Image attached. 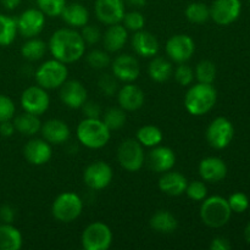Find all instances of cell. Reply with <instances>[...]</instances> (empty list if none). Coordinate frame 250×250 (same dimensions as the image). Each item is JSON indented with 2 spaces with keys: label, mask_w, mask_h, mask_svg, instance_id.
I'll use <instances>...</instances> for the list:
<instances>
[{
  "label": "cell",
  "mask_w": 250,
  "mask_h": 250,
  "mask_svg": "<svg viewBox=\"0 0 250 250\" xmlns=\"http://www.w3.org/2000/svg\"><path fill=\"white\" fill-rule=\"evenodd\" d=\"M87 44L76 28H60L51 34L48 50L51 56L61 62L73 63L81 60L85 54Z\"/></svg>",
  "instance_id": "6da1fadb"
},
{
  "label": "cell",
  "mask_w": 250,
  "mask_h": 250,
  "mask_svg": "<svg viewBox=\"0 0 250 250\" xmlns=\"http://www.w3.org/2000/svg\"><path fill=\"white\" fill-rule=\"evenodd\" d=\"M217 92L212 84L199 83L189 85L185 95V107L193 116H203L214 109Z\"/></svg>",
  "instance_id": "7a4b0ae2"
},
{
  "label": "cell",
  "mask_w": 250,
  "mask_h": 250,
  "mask_svg": "<svg viewBox=\"0 0 250 250\" xmlns=\"http://www.w3.org/2000/svg\"><path fill=\"white\" fill-rule=\"evenodd\" d=\"M77 139L83 146L88 149H102L109 143L111 131L102 119H83L78 124Z\"/></svg>",
  "instance_id": "3957f363"
},
{
  "label": "cell",
  "mask_w": 250,
  "mask_h": 250,
  "mask_svg": "<svg viewBox=\"0 0 250 250\" xmlns=\"http://www.w3.org/2000/svg\"><path fill=\"white\" fill-rule=\"evenodd\" d=\"M199 214L203 224L211 229H220L229 224L232 210L227 199L220 195H212L203 200Z\"/></svg>",
  "instance_id": "277c9868"
},
{
  "label": "cell",
  "mask_w": 250,
  "mask_h": 250,
  "mask_svg": "<svg viewBox=\"0 0 250 250\" xmlns=\"http://www.w3.org/2000/svg\"><path fill=\"white\" fill-rule=\"evenodd\" d=\"M68 68L67 65L56 59L44 61L34 73L37 84L46 90L58 89L67 81Z\"/></svg>",
  "instance_id": "5b68a950"
},
{
  "label": "cell",
  "mask_w": 250,
  "mask_h": 250,
  "mask_svg": "<svg viewBox=\"0 0 250 250\" xmlns=\"http://www.w3.org/2000/svg\"><path fill=\"white\" fill-rule=\"evenodd\" d=\"M83 211V200L73 192H63L54 199L51 214L54 219L62 224H71L81 216Z\"/></svg>",
  "instance_id": "8992f818"
},
{
  "label": "cell",
  "mask_w": 250,
  "mask_h": 250,
  "mask_svg": "<svg viewBox=\"0 0 250 250\" xmlns=\"http://www.w3.org/2000/svg\"><path fill=\"white\" fill-rule=\"evenodd\" d=\"M112 231L106 224L100 221L88 225L81 236V244L84 250H107L111 247Z\"/></svg>",
  "instance_id": "52a82bcc"
},
{
  "label": "cell",
  "mask_w": 250,
  "mask_h": 250,
  "mask_svg": "<svg viewBox=\"0 0 250 250\" xmlns=\"http://www.w3.org/2000/svg\"><path fill=\"white\" fill-rule=\"evenodd\" d=\"M117 161L121 167L128 172L139 171L146 161L143 146L137 139H125L117 149Z\"/></svg>",
  "instance_id": "ba28073f"
},
{
  "label": "cell",
  "mask_w": 250,
  "mask_h": 250,
  "mask_svg": "<svg viewBox=\"0 0 250 250\" xmlns=\"http://www.w3.org/2000/svg\"><path fill=\"white\" fill-rule=\"evenodd\" d=\"M205 137L211 148L221 150L231 144L234 137V127L226 117H216L208 126Z\"/></svg>",
  "instance_id": "9c48e42d"
},
{
  "label": "cell",
  "mask_w": 250,
  "mask_h": 250,
  "mask_svg": "<svg viewBox=\"0 0 250 250\" xmlns=\"http://www.w3.org/2000/svg\"><path fill=\"white\" fill-rule=\"evenodd\" d=\"M112 178H114V171L111 166L102 160L93 161L84 168L83 172V182L93 190L105 189L110 186Z\"/></svg>",
  "instance_id": "30bf717a"
},
{
  "label": "cell",
  "mask_w": 250,
  "mask_h": 250,
  "mask_svg": "<svg viewBox=\"0 0 250 250\" xmlns=\"http://www.w3.org/2000/svg\"><path fill=\"white\" fill-rule=\"evenodd\" d=\"M168 59L176 63L187 62L195 51V43L188 34H175L170 37L165 45Z\"/></svg>",
  "instance_id": "8fae6325"
},
{
  "label": "cell",
  "mask_w": 250,
  "mask_h": 250,
  "mask_svg": "<svg viewBox=\"0 0 250 250\" xmlns=\"http://www.w3.org/2000/svg\"><path fill=\"white\" fill-rule=\"evenodd\" d=\"M21 106L23 111L41 116L50 106V97L41 85H31L22 92Z\"/></svg>",
  "instance_id": "7c38bea8"
},
{
  "label": "cell",
  "mask_w": 250,
  "mask_h": 250,
  "mask_svg": "<svg viewBox=\"0 0 250 250\" xmlns=\"http://www.w3.org/2000/svg\"><path fill=\"white\" fill-rule=\"evenodd\" d=\"M241 12V0H215L210 6V19L220 26H229L238 20Z\"/></svg>",
  "instance_id": "4fadbf2b"
},
{
  "label": "cell",
  "mask_w": 250,
  "mask_h": 250,
  "mask_svg": "<svg viewBox=\"0 0 250 250\" xmlns=\"http://www.w3.org/2000/svg\"><path fill=\"white\" fill-rule=\"evenodd\" d=\"M17 32L23 38L39 36L45 26V15L39 9H27L16 20Z\"/></svg>",
  "instance_id": "5bb4252c"
},
{
  "label": "cell",
  "mask_w": 250,
  "mask_h": 250,
  "mask_svg": "<svg viewBox=\"0 0 250 250\" xmlns=\"http://www.w3.org/2000/svg\"><path fill=\"white\" fill-rule=\"evenodd\" d=\"M111 73L119 81L125 83H133L141 75L139 62L133 55L121 54L116 56L110 63Z\"/></svg>",
  "instance_id": "9a60e30c"
},
{
  "label": "cell",
  "mask_w": 250,
  "mask_h": 250,
  "mask_svg": "<svg viewBox=\"0 0 250 250\" xmlns=\"http://www.w3.org/2000/svg\"><path fill=\"white\" fill-rule=\"evenodd\" d=\"M95 16L102 23H121L125 14V0H95Z\"/></svg>",
  "instance_id": "2e32d148"
},
{
  "label": "cell",
  "mask_w": 250,
  "mask_h": 250,
  "mask_svg": "<svg viewBox=\"0 0 250 250\" xmlns=\"http://www.w3.org/2000/svg\"><path fill=\"white\" fill-rule=\"evenodd\" d=\"M23 156L31 165L42 166L50 161L53 156L51 144L43 138H33L23 146Z\"/></svg>",
  "instance_id": "e0dca14e"
},
{
  "label": "cell",
  "mask_w": 250,
  "mask_h": 250,
  "mask_svg": "<svg viewBox=\"0 0 250 250\" xmlns=\"http://www.w3.org/2000/svg\"><path fill=\"white\" fill-rule=\"evenodd\" d=\"M60 99L70 109H81L88 100L87 88L82 82L76 80L66 81L60 87Z\"/></svg>",
  "instance_id": "ac0fdd59"
},
{
  "label": "cell",
  "mask_w": 250,
  "mask_h": 250,
  "mask_svg": "<svg viewBox=\"0 0 250 250\" xmlns=\"http://www.w3.org/2000/svg\"><path fill=\"white\" fill-rule=\"evenodd\" d=\"M131 45L137 55L146 59L154 58L158 55L159 50H160L158 38L153 33L144 31V29L134 32L131 39Z\"/></svg>",
  "instance_id": "d6986e66"
},
{
  "label": "cell",
  "mask_w": 250,
  "mask_h": 250,
  "mask_svg": "<svg viewBox=\"0 0 250 250\" xmlns=\"http://www.w3.org/2000/svg\"><path fill=\"white\" fill-rule=\"evenodd\" d=\"M176 164V154L168 146H156L151 148L148 154V165L151 171L158 173H164L172 170Z\"/></svg>",
  "instance_id": "ffe728a7"
},
{
  "label": "cell",
  "mask_w": 250,
  "mask_h": 250,
  "mask_svg": "<svg viewBox=\"0 0 250 250\" xmlns=\"http://www.w3.org/2000/svg\"><path fill=\"white\" fill-rule=\"evenodd\" d=\"M41 133L43 139L54 146L65 144L71 137L70 127L65 121L59 119H50L42 124Z\"/></svg>",
  "instance_id": "44dd1931"
},
{
  "label": "cell",
  "mask_w": 250,
  "mask_h": 250,
  "mask_svg": "<svg viewBox=\"0 0 250 250\" xmlns=\"http://www.w3.org/2000/svg\"><path fill=\"white\" fill-rule=\"evenodd\" d=\"M117 102L125 111H137L146 103V94L138 85L126 83L117 92Z\"/></svg>",
  "instance_id": "7402d4cb"
},
{
  "label": "cell",
  "mask_w": 250,
  "mask_h": 250,
  "mask_svg": "<svg viewBox=\"0 0 250 250\" xmlns=\"http://www.w3.org/2000/svg\"><path fill=\"white\" fill-rule=\"evenodd\" d=\"M198 172L205 182L216 183L226 177L227 166L222 159L209 156L200 161L198 166Z\"/></svg>",
  "instance_id": "603a6c76"
},
{
  "label": "cell",
  "mask_w": 250,
  "mask_h": 250,
  "mask_svg": "<svg viewBox=\"0 0 250 250\" xmlns=\"http://www.w3.org/2000/svg\"><path fill=\"white\" fill-rule=\"evenodd\" d=\"M188 181L185 176L177 171H166L159 180V189L170 197H180L185 194Z\"/></svg>",
  "instance_id": "cb8c5ba5"
},
{
  "label": "cell",
  "mask_w": 250,
  "mask_h": 250,
  "mask_svg": "<svg viewBox=\"0 0 250 250\" xmlns=\"http://www.w3.org/2000/svg\"><path fill=\"white\" fill-rule=\"evenodd\" d=\"M102 39L105 50L109 53H117L124 49L125 44L127 43L128 31L121 23L110 24L105 33L102 36Z\"/></svg>",
  "instance_id": "d4e9b609"
},
{
  "label": "cell",
  "mask_w": 250,
  "mask_h": 250,
  "mask_svg": "<svg viewBox=\"0 0 250 250\" xmlns=\"http://www.w3.org/2000/svg\"><path fill=\"white\" fill-rule=\"evenodd\" d=\"M61 19L71 28H82L89 22V12L87 7L81 2L66 4L65 9L61 12Z\"/></svg>",
  "instance_id": "484cf974"
},
{
  "label": "cell",
  "mask_w": 250,
  "mask_h": 250,
  "mask_svg": "<svg viewBox=\"0 0 250 250\" xmlns=\"http://www.w3.org/2000/svg\"><path fill=\"white\" fill-rule=\"evenodd\" d=\"M151 229L161 234H170L177 229L178 221L167 210H158L149 220Z\"/></svg>",
  "instance_id": "4316f807"
},
{
  "label": "cell",
  "mask_w": 250,
  "mask_h": 250,
  "mask_svg": "<svg viewBox=\"0 0 250 250\" xmlns=\"http://www.w3.org/2000/svg\"><path fill=\"white\" fill-rule=\"evenodd\" d=\"M148 75L154 82L164 83L170 80L173 75V66L170 60L165 58L154 56L148 66Z\"/></svg>",
  "instance_id": "83f0119b"
},
{
  "label": "cell",
  "mask_w": 250,
  "mask_h": 250,
  "mask_svg": "<svg viewBox=\"0 0 250 250\" xmlns=\"http://www.w3.org/2000/svg\"><path fill=\"white\" fill-rule=\"evenodd\" d=\"M23 246V237L12 224L0 225V250H20Z\"/></svg>",
  "instance_id": "f1b7e54d"
},
{
  "label": "cell",
  "mask_w": 250,
  "mask_h": 250,
  "mask_svg": "<svg viewBox=\"0 0 250 250\" xmlns=\"http://www.w3.org/2000/svg\"><path fill=\"white\" fill-rule=\"evenodd\" d=\"M12 122H14L16 131L21 133L22 136L32 137L38 133V132H41L42 122L39 120V116H37V115L23 111L22 114L14 116Z\"/></svg>",
  "instance_id": "f546056e"
},
{
  "label": "cell",
  "mask_w": 250,
  "mask_h": 250,
  "mask_svg": "<svg viewBox=\"0 0 250 250\" xmlns=\"http://www.w3.org/2000/svg\"><path fill=\"white\" fill-rule=\"evenodd\" d=\"M136 139L143 146V148H154L163 142L164 134L159 127L146 125L137 131Z\"/></svg>",
  "instance_id": "4dcf8cb0"
},
{
  "label": "cell",
  "mask_w": 250,
  "mask_h": 250,
  "mask_svg": "<svg viewBox=\"0 0 250 250\" xmlns=\"http://www.w3.org/2000/svg\"><path fill=\"white\" fill-rule=\"evenodd\" d=\"M46 51H48V44L37 37L27 39V42H24L21 48L22 56L28 61L41 60L44 58Z\"/></svg>",
  "instance_id": "1f68e13d"
},
{
  "label": "cell",
  "mask_w": 250,
  "mask_h": 250,
  "mask_svg": "<svg viewBox=\"0 0 250 250\" xmlns=\"http://www.w3.org/2000/svg\"><path fill=\"white\" fill-rule=\"evenodd\" d=\"M17 33L16 19L0 14V46H7L14 43Z\"/></svg>",
  "instance_id": "d6a6232c"
},
{
  "label": "cell",
  "mask_w": 250,
  "mask_h": 250,
  "mask_svg": "<svg viewBox=\"0 0 250 250\" xmlns=\"http://www.w3.org/2000/svg\"><path fill=\"white\" fill-rule=\"evenodd\" d=\"M185 15L186 19H187L190 23H205V22L210 19V6H208L204 2H190V4L186 7Z\"/></svg>",
  "instance_id": "836d02e7"
},
{
  "label": "cell",
  "mask_w": 250,
  "mask_h": 250,
  "mask_svg": "<svg viewBox=\"0 0 250 250\" xmlns=\"http://www.w3.org/2000/svg\"><path fill=\"white\" fill-rule=\"evenodd\" d=\"M102 120L110 131H117L126 124V111L121 107H110L103 114Z\"/></svg>",
  "instance_id": "e575fe53"
},
{
  "label": "cell",
  "mask_w": 250,
  "mask_h": 250,
  "mask_svg": "<svg viewBox=\"0 0 250 250\" xmlns=\"http://www.w3.org/2000/svg\"><path fill=\"white\" fill-rule=\"evenodd\" d=\"M194 76L199 83L212 84L216 78V66L210 60H202L197 63Z\"/></svg>",
  "instance_id": "d590c367"
},
{
  "label": "cell",
  "mask_w": 250,
  "mask_h": 250,
  "mask_svg": "<svg viewBox=\"0 0 250 250\" xmlns=\"http://www.w3.org/2000/svg\"><path fill=\"white\" fill-rule=\"evenodd\" d=\"M38 9L48 17L60 16L66 6V0H36Z\"/></svg>",
  "instance_id": "8d00e7d4"
},
{
  "label": "cell",
  "mask_w": 250,
  "mask_h": 250,
  "mask_svg": "<svg viewBox=\"0 0 250 250\" xmlns=\"http://www.w3.org/2000/svg\"><path fill=\"white\" fill-rule=\"evenodd\" d=\"M87 62L94 70H104L110 66L111 59H110L107 51L94 49L87 54Z\"/></svg>",
  "instance_id": "74e56055"
},
{
  "label": "cell",
  "mask_w": 250,
  "mask_h": 250,
  "mask_svg": "<svg viewBox=\"0 0 250 250\" xmlns=\"http://www.w3.org/2000/svg\"><path fill=\"white\" fill-rule=\"evenodd\" d=\"M122 22H124V26L127 31H131L134 33V32H138L144 28V26H146V17L138 10H132V11L125 14Z\"/></svg>",
  "instance_id": "f35d334b"
},
{
  "label": "cell",
  "mask_w": 250,
  "mask_h": 250,
  "mask_svg": "<svg viewBox=\"0 0 250 250\" xmlns=\"http://www.w3.org/2000/svg\"><path fill=\"white\" fill-rule=\"evenodd\" d=\"M173 76H175L176 82L180 85H182V87H189V85H192L193 81L195 78L194 70L186 62L178 63L176 70L173 71Z\"/></svg>",
  "instance_id": "ab89813d"
},
{
  "label": "cell",
  "mask_w": 250,
  "mask_h": 250,
  "mask_svg": "<svg viewBox=\"0 0 250 250\" xmlns=\"http://www.w3.org/2000/svg\"><path fill=\"white\" fill-rule=\"evenodd\" d=\"M98 87L103 94L106 97H112V95L117 94L119 80L112 73H105V75L100 76V78L98 80Z\"/></svg>",
  "instance_id": "60d3db41"
},
{
  "label": "cell",
  "mask_w": 250,
  "mask_h": 250,
  "mask_svg": "<svg viewBox=\"0 0 250 250\" xmlns=\"http://www.w3.org/2000/svg\"><path fill=\"white\" fill-rule=\"evenodd\" d=\"M185 193L190 200L203 202L208 195L207 185L204 182H202V181H193V182L188 183Z\"/></svg>",
  "instance_id": "b9f144b4"
},
{
  "label": "cell",
  "mask_w": 250,
  "mask_h": 250,
  "mask_svg": "<svg viewBox=\"0 0 250 250\" xmlns=\"http://www.w3.org/2000/svg\"><path fill=\"white\" fill-rule=\"evenodd\" d=\"M227 202H229L232 212H237V214H242L249 207V198L242 192H236L231 194Z\"/></svg>",
  "instance_id": "7bdbcfd3"
},
{
  "label": "cell",
  "mask_w": 250,
  "mask_h": 250,
  "mask_svg": "<svg viewBox=\"0 0 250 250\" xmlns=\"http://www.w3.org/2000/svg\"><path fill=\"white\" fill-rule=\"evenodd\" d=\"M15 114H16V105L11 98L0 94V122L12 120Z\"/></svg>",
  "instance_id": "ee69618b"
},
{
  "label": "cell",
  "mask_w": 250,
  "mask_h": 250,
  "mask_svg": "<svg viewBox=\"0 0 250 250\" xmlns=\"http://www.w3.org/2000/svg\"><path fill=\"white\" fill-rule=\"evenodd\" d=\"M81 36H82L83 41H84L85 44L88 45H94L102 39V32L94 24H85V26L82 27V31L80 32Z\"/></svg>",
  "instance_id": "f6af8a7d"
},
{
  "label": "cell",
  "mask_w": 250,
  "mask_h": 250,
  "mask_svg": "<svg viewBox=\"0 0 250 250\" xmlns=\"http://www.w3.org/2000/svg\"><path fill=\"white\" fill-rule=\"evenodd\" d=\"M81 109H82L83 116L85 119H100L103 114L100 105L97 102H93V100H87L81 106Z\"/></svg>",
  "instance_id": "bcb514c9"
},
{
  "label": "cell",
  "mask_w": 250,
  "mask_h": 250,
  "mask_svg": "<svg viewBox=\"0 0 250 250\" xmlns=\"http://www.w3.org/2000/svg\"><path fill=\"white\" fill-rule=\"evenodd\" d=\"M15 216H16V212H15V209L11 205L5 204L0 208V220L4 224H12Z\"/></svg>",
  "instance_id": "7dc6e473"
},
{
  "label": "cell",
  "mask_w": 250,
  "mask_h": 250,
  "mask_svg": "<svg viewBox=\"0 0 250 250\" xmlns=\"http://www.w3.org/2000/svg\"><path fill=\"white\" fill-rule=\"evenodd\" d=\"M231 248V243L225 237H216L210 243V249L211 250H229Z\"/></svg>",
  "instance_id": "c3c4849f"
},
{
  "label": "cell",
  "mask_w": 250,
  "mask_h": 250,
  "mask_svg": "<svg viewBox=\"0 0 250 250\" xmlns=\"http://www.w3.org/2000/svg\"><path fill=\"white\" fill-rule=\"evenodd\" d=\"M15 132H16V128H15V125L14 122H12V120L0 122V134H1L2 137L9 138V137L14 136Z\"/></svg>",
  "instance_id": "681fc988"
},
{
  "label": "cell",
  "mask_w": 250,
  "mask_h": 250,
  "mask_svg": "<svg viewBox=\"0 0 250 250\" xmlns=\"http://www.w3.org/2000/svg\"><path fill=\"white\" fill-rule=\"evenodd\" d=\"M0 1L6 10H14L19 6L21 0H0Z\"/></svg>",
  "instance_id": "f907efd6"
},
{
  "label": "cell",
  "mask_w": 250,
  "mask_h": 250,
  "mask_svg": "<svg viewBox=\"0 0 250 250\" xmlns=\"http://www.w3.org/2000/svg\"><path fill=\"white\" fill-rule=\"evenodd\" d=\"M126 1L129 6L136 7V9H141L146 4V0H126Z\"/></svg>",
  "instance_id": "816d5d0a"
},
{
  "label": "cell",
  "mask_w": 250,
  "mask_h": 250,
  "mask_svg": "<svg viewBox=\"0 0 250 250\" xmlns=\"http://www.w3.org/2000/svg\"><path fill=\"white\" fill-rule=\"evenodd\" d=\"M244 238H246L247 243L250 244V224L247 225L246 229H244Z\"/></svg>",
  "instance_id": "f5cc1de1"
},
{
  "label": "cell",
  "mask_w": 250,
  "mask_h": 250,
  "mask_svg": "<svg viewBox=\"0 0 250 250\" xmlns=\"http://www.w3.org/2000/svg\"><path fill=\"white\" fill-rule=\"evenodd\" d=\"M249 1H250V0H249Z\"/></svg>",
  "instance_id": "db71d44e"
}]
</instances>
